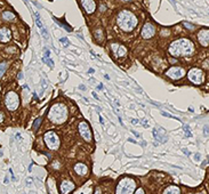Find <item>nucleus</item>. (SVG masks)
Wrapping results in <instances>:
<instances>
[{
	"instance_id": "2f4dec72",
	"label": "nucleus",
	"mask_w": 209,
	"mask_h": 194,
	"mask_svg": "<svg viewBox=\"0 0 209 194\" xmlns=\"http://www.w3.org/2000/svg\"><path fill=\"white\" fill-rule=\"evenodd\" d=\"M132 133H133L134 135H135V136H136V137H139V134H138L137 131H135V130H132Z\"/></svg>"
},
{
	"instance_id": "f257e3e1",
	"label": "nucleus",
	"mask_w": 209,
	"mask_h": 194,
	"mask_svg": "<svg viewBox=\"0 0 209 194\" xmlns=\"http://www.w3.org/2000/svg\"><path fill=\"white\" fill-rule=\"evenodd\" d=\"M168 52L174 57L191 56L194 53V45L189 39L182 38L173 41L168 48Z\"/></svg>"
},
{
	"instance_id": "7ed1b4c3",
	"label": "nucleus",
	"mask_w": 209,
	"mask_h": 194,
	"mask_svg": "<svg viewBox=\"0 0 209 194\" xmlns=\"http://www.w3.org/2000/svg\"><path fill=\"white\" fill-rule=\"evenodd\" d=\"M69 117V110L67 105L62 103H56L49 109L48 112V119L52 121L54 124H62L67 120Z\"/></svg>"
},
{
	"instance_id": "ddd939ff",
	"label": "nucleus",
	"mask_w": 209,
	"mask_h": 194,
	"mask_svg": "<svg viewBox=\"0 0 209 194\" xmlns=\"http://www.w3.org/2000/svg\"><path fill=\"white\" fill-rule=\"evenodd\" d=\"M81 6L87 14H93L96 9V4L94 0H81Z\"/></svg>"
},
{
	"instance_id": "79ce46f5",
	"label": "nucleus",
	"mask_w": 209,
	"mask_h": 194,
	"mask_svg": "<svg viewBox=\"0 0 209 194\" xmlns=\"http://www.w3.org/2000/svg\"><path fill=\"white\" fill-rule=\"evenodd\" d=\"M193 194H204V193H193Z\"/></svg>"
},
{
	"instance_id": "e433bc0d",
	"label": "nucleus",
	"mask_w": 209,
	"mask_h": 194,
	"mask_svg": "<svg viewBox=\"0 0 209 194\" xmlns=\"http://www.w3.org/2000/svg\"><path fill=\"white\" fill-rule=\"evenodd\" d=\"M97 89H98V90H102V89H103V86L100 85V86H98V87H97Z\"/></svg>"
},
{
	"instance_id": "6ab92c4d",
	"label": "nucleus",
	"mask_w": 209,
	"mask_h": 194,
	"mask_svg": "<svg viewBox=\"0 0 209 194\" xmlns=\"http://www.w3.org/2000/svg\"><path fill=\"white\" fill-rule=\"evenodd\" d=\"M2 19H5V21H13V19H15V15L12 12H4Z\"/></svg>"
},
{
	"instance_id": "bb28decb",
	"label": "nucleus",
	"mask_w": 209,
	"mask_h": 194,
	"mask_svg": "<svg viewBox=\"0 0 209 194\" xmlns=\"http://www.w3.org/2000/svg\"><path fill=\"white\" fill-rule=\"evenodd\" d=\"M135 194H145V192H144V189L141 187V189H138L136 192H135Z\"/></svg>"
},
{
	"instance_id": "9d476101",
	"label": "nucleus",
	"mask_w": 209,
	"mask_h": 194,
	"mask_svg": "<svg viewBox=\"0 0 209 194\" xmlns=\"http://www.w3.org/2000/svg\"><path fill=\"white\" fill-rule=\"evenodd\" d=\"M111 49H112L115 58H121V57H125L127 55V49H126V47L122 46V45H120V43H111Z\"/></svg>"
},
{
	"instance_id": "aec40b11",
	"label": "nucleus",
	"mask_w": 209,
	"mask_h": 194,
	"mask_svg": "<svg viewBox=\"0 0 209 194\" xmlns=\"http://www.w3.org/2000/svg\"><path fill=\"white\" fill-rule=\"evenodd\" d=\"M6 69H7V63H1L0 64V78L4 76Z\"/></svg>"
},
{
	"instance_id": "393cba45",
	"label": "nucleus",
	"mask_w": 209,
	"mask_h": 194,
	"mask_svg": "<svg viewBox=\"0 0 209 194\" xmlns=\"http://www.w3.org/2000/svg\"><path fill=\"white\" fill-rule=\"evenodd\" d=\"M184 26H185L186 29H189V30H194V29H195L194 25H191V23H187V22H185V23H184Z\"/></svg>"
},
{
	"instance_id": "c9c22d12",
	"label": "nucleus",
	"mask_w": 209,
	"mask_h": 194,
	"mask_svg": "<svg viewBox=\"0 0 209 194\" xmlns=\"http://www.w3.org/2000/svg\"><path fill=\"white\" fill-rule=\"evenodd\" d=\"M94 194H101V189H95V193Z\"/></svg>"
},
{
	"instance_id": "72a5a7b5",
	"label": "nucleus",
	"mask_w": 209,
	"mask_h": 194,
	"mask_svg": "<svg viewBox=\"0 0 209 194\" xmlns=\"http://www.w3.org/2000/svg\"><path fill=\"white\" fill-rule=\"evenodd\" d=\"M79 89H80V90H85V89H86L85 86H84V85H80V86H79Z\"/></svg>"
},
{
	"instance_id": "2eb2a0df",
	"label": "nucleus",
	"mask_w": 209,
	"mask_h": 194,
	"mask_svg": "<svg viewBox=\"0 0 209 194\" xmlns=\"http://www.w3.org/2000/svg\"><path fill=\"white\" fill-rule=\"evenodd\" d=\"M153 136L154 138L157 139L158 142L160 143H165L167 141V134H166V130L162 129V128H156L153 129Z\"/></svg>"
},
{
	"instance_id": "473e14b6",
	"label": "nucleus",
	"mask_w": 209,
	"mask_h": 194,
	"mask_svg": "<svg viewBox=\"0 0 209 194\" xmlns=\"http://www.w3.org/2000/svg\"><path fill=\"white\" fill-rule=\"evenodd\" d=\"M8 182H9V179H8L7 177H5V179H4V184H8Z\"/></svg>"
},
{
	"instance_id": "1a4fd4ad",
	"label": "nucleus",
	"mask_w": 209,
	"mask_h": 194,
	"mask_svg": "<svg viewBox=\"0 0 209 194\" xmlns=\"http://www.w3.org/2000/svg\"><path fill=\"white\" fill-rule=\"evenodd\" d=\"M185 70L181 66H173L166 71V76L173 80H180L185 76Z\"/></svg>"
},
{
	"instance_id": "37998d69",
	"label": "nucleus",
	"mask_w": 209,
	"mask_h": 194,
	"mask_svg": "<svg viewBox=\"0 0 209 194\" xmlns=\"http://www.w3.org/2000/svg\"><path fill=\"white\" fill-rule=\"evenodd\" d=\"M0 89H1V88H0Z\"/></svg>"
},
{
	"instance_id": "423d86ee",
	"label": "nucleus",
	"mask_w": 209,
	"mask_h": 194,
	"mask_svg": "<svg viewBox=\"0 0 209 194\" xmlns=\"http://www.w3.org/2000/svg\"><path fill=\"white\" fill-rule=\"evenodd\" d=\"M5 105L9 111H15L19 106V95L15 91H8L5 96Z\"/></svg>"
},
{
	"instance_id": "39448f33",
	"label": "nucleus",
	"mask_w": 209,
	"mask_h": 194,
	"mask_svg": "<svg viewBox=\"0 0 209 194\" xmlns=\"http://www.w3.org/2000/svg\"><path fill=\"white\" fill-rule=\"evenodd\" d=\"M43 139H45V143L49 150L56 151L60 148L61 141H60V137L57 136V134L55 131H47L43 136Z\"/></svg>"
},
{
	"instance_id": "f3484780",
	"label": "nucleus",
	"mask_w": 209,
	"mask_h": 194,
	"mask_svg": "<svg viewBox=\"0 0 209 194\" xmlns=\"http://www.w3.org/2000/svg\"><path fill=\"white\" fill-rule=\"evenodd\" d=\"M12 38V33L8 28H1L0 29V41L1 43H8Z\"/></svg>"
},
{
	"instance_id": "4468645a",
	"label": "nucleus",
	"mask_w": 209,
	"mask_h": 194,
	"mask_svg": "<svg viewBox=\"0 0 209 194\" xmlns=\"http://www.w3.org/2000/svg\"><path fill=\"white\" fill-rule=\"evenodd\" d=\"M198 40L201 46H204V47L209 46V30H206V29L201 30L198 33Z\"/></svg>"
},
{
	"instance_id": "7c9ffc66",
	"label": "nucleus",
	"mask_w": 209,
	"mask_h": 194,
	"mask_svg": "<svg viewBox=\"0 0 209 194\" xmlns=\"http://www.w3.org/2000/svg\"><path fill=\"white\" fill-rule=\"evenodd\" d=\"M2 121H4V114L0 112V123L2 122Z\"/></svg>"
},
{
	"instance_id": "c85d7f7f",
	"label": "nucleus",
	"mask_w": 209,
	"mask_h": 194,
	"mask_svg": "<svg viewBox=\"0 0 209 194\" xmlns=\"http://www.w3.org/2000/svg\"><path fill=\"white\" fill-rule=\"evenodd\" d=\"M183 152H184L185 155H191V152L189 150H186V148H183Z\"/></svg>"
},
{
	"instance_id": "58836bf2",
	"label": "nucleus",
	"mask_w": 209,
	"mask_h": 194,
	"mask_svg": "<svg viewBox=\"0 0 209 194\" xmlns=\"http://www.w3.org/2000/svg\"><path fill=\"white\" fill-rule=\"evenodd\" d=\"M22 77H23V73H19V79H21Z\"/></svg>"
},
{
	"instance_id": "0eeeda50",
	"label": "nucleus",
	"mask_w": 209,
	"mask_h": 194,
	"mask_svg": "<svg viewBox=\"0 0 209 194\" xmlns=\"http://www.w3.org/2000/svg\"><path fill=\"white\" fill-rule=\"evenodd\" d=\"M187 79L194 85H201L204 81V73L201 69L193 67L187 73Z\"/></svg>"
},
{
	"instance_id": "ea45409f",
	"label": "nucleus",
	"mask_w": 209,
	"mask_h": 194,
	"mask_svg": "<svg viewBox=\"0 0 209 194\" xmlns=\"http://www.w3.org/2000/svg\"><path fill=\"white\" fill-rule=\"evenodd\" d=\"M91 94H93V96H94V97H95V98H97V96H96V94H95V93H94V91H93V93H91Z\"/></svg>"
},
{
	"instance_id": "20e7f679",
	"label": "nucleus",
	"mask_w": 209,
	"mask_h": 194,
	"mask_svg": "<svg viewBox=\"0 0 209 194\" xmlns=\"http://www.w3.org/2000/svg\"><path fill=\"white\" fill-rule=\"evenodd\" d=\"M136 189V183L133 178L125 177L119 182L115 194H133Z\"/></svg>"
},
{
	"instance_id": "4be33fe9",
	"label": "nucleus",
	"mask_w": 209,
	"mask_h": 194,
	"mask_svg": "<svg viewBox=\"0 0 209 194\" xmlns=\"http://www.w3.org/2000/svg\"><path fill=\"white\" fill-rule=\"evenodd\" d=\"M41 121H43V119L41 118H38L36 121H34V123H33V129L34 130H37L39 128V126H40V123H41Z\"/></svg>"
},
{
	"instance_id": "cd10ccee",
	"label": "nucleus",
	"mask_w": 209,
	"mask_h": 194,
	"mask_svg": "<svg viewBox=\"0 0 209 194\" xmlns=\"http://www.w3.org/2000/svg\"><path fill=\"white\" fill-rule=\"evenodd\" d=\"M204 135H208V133H209V127H208V126H204Z\"/></svg>"
},
{
	"instance_id": "f704fd0d",
	"label": "nucleus",
	"mask_w": 209,
	"mask_h": 194,
	"mask_svg": "<svg viewBox=\"0 0 209 194\" xmlns=\"http://www.w3.org/2000/svg\"><path fill=\"white\" fill-rule=\"evenodd\" d=\"M132 123L136 124V123H138V120H136V119H133V120H132Z\"/></svg>"
},
{
	"instance_id": "f03ea898",
	"label": "nucleus",
	"mask_w": 209,
	"mask_h": 194,
	"mask_svg": "<svg viewBox=\"0 0 209 194\" xmlns=\"http://www.w3.org/2000/svg\"><path fill=\"white\" fill-rule=\"evenodd\" d=\"M117 24H118L119 28L121 29L122 31H125V32H132L134 29L137 26L138 19L132 12L125 9L121 10L118 14Z\"/></svg>"
},
{
	"instance_id": "dca6fc26",
	"label": "nucleus",
	"mask_w": 209,
	"mask_h": 194,
	"mask_svg": "<svg viewBox=\"0 0 209 194\" xmlns=\"http://www.w3.org/2000/svg\"><path fill=\"white\" fill-rule=\"evenodd\" d=\"M73 169H74V172L78 176L85 177V176L88 175V167L86 166V165H84V163H80V162L76 163L74 167H73Z\"/></svg>"
},
{
	"instance_id": "a211bd4d",
	"label": "nucleus",
	"mask_w": 209,
	"mask_h": 194,
	"mask_svg": "<svg viewBox=\"0 0 209 194\" xmlns=\"http://www.w3.org/2000/svg\"><path fill=\"white\" fill-rule=\"evenodd\" d=\"M162 194H181V189L178 186H175V185H170L165 189L163 193Z\"/></svg>"
},
{
	"instance_id": "9b49d317",
	"label": "nucleus",
	"mask_w": 209,
	"mask_h": 194,
	"mask_svg": "<svg viewBox=\"0 0 209 194\" xmlns=\"http://www.w3.org/2000/svg\"><path fill=\"white\" fill-rule=\"evenodd\" d=\"M156 34V26L152 23H146L144 24V26L142 28L141 31V36L144 39H151Z\"/></svg>"
},
{
	"instance_id": "5701e85b",
	"label": "nucleus",
	"mask_w": 209,
	"mask_h": 194,
	"mask_svg": "<svg viewBox=\"0 0 209 194\" xmlns=\"http://www.w3.org/2000/svg\"><path fill=\"white\" fill-rule=\"evenodd\" d=\"M95 37H96V39H97L98 41H102V39H103V33H102V30H97V34L95 33Z\"/></svg>"
},
{
	"instance_id": "6e6552de",
	"label": "nucleus",
	"mask_w": 209,
	"mask_h": 194,
	"mask_svg": "<svg viewBox=\"0 0 209 194\" xmlns=\"http://www.w3.org/2000/svg\"><path fill=\"white\" fill-rule=\"evenodd\" d=\"M78 131L80 134V136L86 142H91L93 141V135H91V130L89 124L86 122V121H81L78 124Z\"/></svg>"
},
{
	"instance_id": "a878e982",
	"label": "nucleus",
	"mask_w": 209,
	"mask_h": 194,
	"mask_svg": "<svg viewBox=\"0 0 209 194\" xmlns=\"http://www.w3.org/2000/svg\"><path fill=\"white\" fill-rule=\"evenodd\" d=\"M60 41H61V43H63V46H65V47L69 45V40H67V38H61L60 39Z\"/></svg>"
},
{
	"instance_id": "412c9836",
	"label": "nucleus",
	"mask_w": 209,
	"mask_h": 194,
	"mask_svg": "<svg viewBox=\"0 0 209 194\" xmlns=\"http://www.w3.org/2000/svg\"><path fill=\"white\" fill-rule=\"evenodd\" d=\"M43 62L47 64L48 66H50V67H54V63H53V61H52V58H49V57H43Z\"/></svg>"
},
{
	"instance_id": "f8f14e48",
	"label": "nucleus",
	"mask_w": 209,
	"mask_h": 194,
	"mask_svg": "<svg viewBox=\"0 0 209 194\" xmlns=\"http://www.w3.org/2000/svg\"><path fill=\"white\" fill-rule=\"evenodd\" d=\"M74 189H76V186L73 184V182L69 179L62 180V183L60 185V191L62 194H70Z\"/></svg>"
},
{
	"instance_id": "b1692460",
	"label": "nucleus",
	"mask_w": 209,
	"mask_h": 194,
	"mask_svg": "<svg viewBox=\"0 0 209 194\" xmlns=\"http://www.w3.org/2000/svg\"><path fill=\"white\" fill-rule=\"evenodd\" d=\"M184 131H185V135L187 137H191V136H192L190 129H189V126H184Z\"/></svg>"
},
{
	"instance_id": "4c0bfd02",
	"label": "nucleus",
	"mask_w": 209,
	"mask_h": 194,
	"mask_svg": "<svg viewBox=\"0 0 209 194\" xmlns=\"http://www.w3.org/2000/svg\"><path fill=\"white\" fill-rule=\"evenodd\" d=\"M88 72H89L91 74V73H94V69H89V71H88Z\"/></svg>"
},
{
	"instance_id": "c756f323",
	"label": "nucleus",
	"mask_w": 209,
	"mask_h": 194,
	"mask_svg": "<svg viewBox=\"0 0 209 194\" xmlns=\"http://www.w3.org/2000/svg\"><path fill=\"white\" fill-rule=\"evenodd\" d=\"M200 158H201V156H200L199 153H197V154H194V160H195V161H200Z\"/></svg>"
},
{
	"instance_id": "a19ab883",
	"label": "nucleus",
	"mask_w": 209,
	"mask_h": 194,
	"mask_svg": "<svg viewBox=\"0 0 209 194\" xmlns=\"http://www.w3.org/2000/svg\"><path fill=\"white\" fill-rule=\"evenodd\" d=\"M121 1H125V2H126V1H130V0H121Z\"/></svg>"
}]
</instances>
